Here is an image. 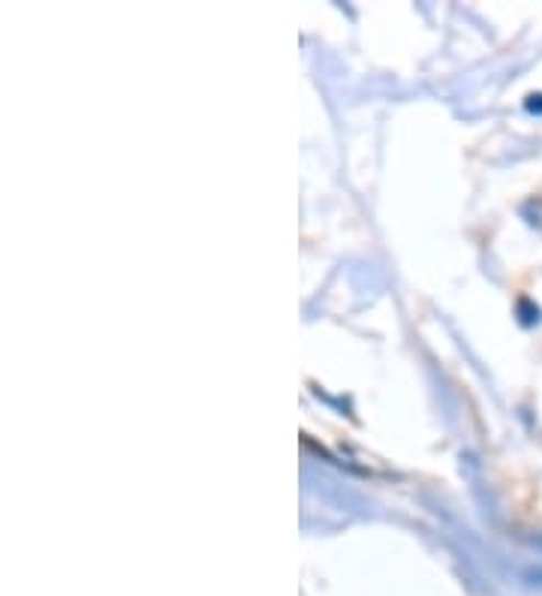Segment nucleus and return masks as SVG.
Listing matches in <instances>:
<instances>
[]
</instances>
